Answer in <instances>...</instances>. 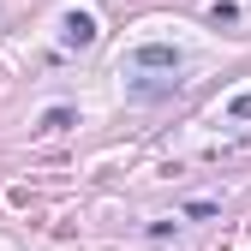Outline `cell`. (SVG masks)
<instances>
[{
    "label": "cell",
    "instance_id": "cell-1",
    "mask_svg": "<svg viewBox=\"0 0 251 251\" xmlns=\"http://www.w3.org/2000/svg\"><path fill=\"white\" fill-rule=\"evenodd\" d=\"M66 42L90 48V42H96V18H90V12H66Z\"/></svg>",
    "mask_w": 251,
    "mask_h": 251
},
{
    "label": "cell",
    "instance_id": "cell-5",
    "mask_svg": "<svg viewBox=\"0 0 251 251\" xmlns=\"http://www.w3.org/2000/svg\"><path fill=\"white\" fill-rule=\"evenodd\" d=\"M233 114H239V120H251V96H239V102H233Z\"/></svg>",
    "mask_w": 251,
    "mask_h": 251
},
{
    "label": "cell",
    "instance_id": "cell-3",
    "mask_svg": "<svg viewBox=\"0 0 251 251\" xmlns=\"http://www.w3.org/2000/svg\"><path fill=\"white\" fill-rule=\"evenodd\" d=\"M66 126H72L66 108H48V114H42V132H66Z\"/></svg>",
    "mask_w": 251,
    "mask_h": 251
},
{
    "label": "cell",
    "instance_id": "cell-4",
    "mask_svg": "<svg viewBox=\"0 0 251 251\" xmlns=\"http://www.w3.org/2000/svg\"><path fill=\"white\" fill-rule=\"evenodd\" d=\"M209 18H215V24H233V18H239V6H233V0H222V6H209Z\"/></svg>",
    "mask_w": 251,
    "mask_h": 251
},
{
    "label": "cell",
    "instance_id": "cell-2",
    "mask_svg": "<svg viewBox=\"0 0 251 251\" xmlns=\"http://www.w3.org/2000/svg\"><path fill=\"white\" fill-rule=\"evenodd\" d=\"M132 60H138V66H162V72H174V66H179V54H174V48H162V42H150V48H138Z\"/></svg>",
    "mask_w": 251,
    "mask_h": 251
}]
</instances>
